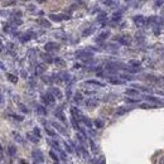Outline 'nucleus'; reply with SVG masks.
Segmentation results:
<instances>
[{"label": "nucleus", "mask_w": 164, "mask_h": 164, "mask_svg": "<svg viewBox=\"0 0 164 164\" xmlns=\"http://www.w3.org/2000/svg\"><path fill=\"white\" fill-rule=\"evenodd\" d=\"M42 100L46 105H53L54 102H56V97H54L52 94H44L42 96Z\"/></svg>", "instance_id": "f257e3e1"}, {"label": "nucleus", "mask_w": 164, "mask_h": 164, "mask_svg": "<svg viewBox=\"0 0 164 164\" xmlns=\"http://www.w3.org/2000/svg\"><path fill=\"white\" fill-rule=\"evenodd\" d=\"M134 23H135V25L139 27V28H143L145 24L148 23V20L145 19V18L143 15H135L134 16Z\"/></svg>", "instance_id": "f03ea898"}, {"label": "nucleus", "mask_w": 164, "mask_h": 164, "mask_svg": "<svg viewBox=\"0 0 164 164\" xmlns=\"http://www.w3.org/2000/svg\"><path fill=\"white\" fill-rule=\"evenodd\" d=\"M44 49L47 52H57L59 49V44L56 43V42H48V43L44 46Z\"/></svg>", "instance_id": "7ed1b4c3"}, {"label": "nucleus", "mask_w": 164, "mask_h": 164, "mask_svg": "<svg viewBox=\"0 0 164 164\" xmlns=\"http://www.w3.org/2000/svg\"><path fill=\"white\" fill-rule=\"evenodd\" d=\"M49 16V19L51 20H53V22H62V20H66V19H70V16L68 15H62V14H49L48 15Z\"/></svg>", "instance_id": "20e7f679"}, {"label": "nucleus", "mask_w": 164, "mask_h": 164, "mask_svg": "<svg viewBox=\"0 0 164 164\" xmlns=\"http://www.w3.org/2000/svg\"><path fill=\"white\" fill-rule=\"evenodd\" d=\"M32 157L34 158V160H35V162H39V163L44 162V155H43V153H42V151H40L39 149H37V150H33Z\"/></svg>", "instance_id": "39448f33"}, {"label": "nucleus", "mask_w": 164, "mask_h": 164, "mask_svg": "<svg viewBox=\"0 0 164 164\" xmlns=\"http://www.w3.org/2000/svg\"><path fill=\"white\" fill-rule=\"evenodd\" d=\"M116 40L123 46H129L131 43V38L129 35H119V38H116Z\"/></svg>", "instance_id": "423d86ee"}, {"label": "nucleus", "mask_w": 164, "mask_h": 164, "mask_svg": "<svg viewBox=\"0 0 164 164\" xmlns=\"http://www.w3.org/2000/svg\"><path fill=\"white\" fill-rule=\"evenodd\" d=\"M76 56H77V58L86 59V58L92 57V53H91V52H87V49H85V51H78V52H76Z\"/></svg>", "instance_id": "0eeeda50"}, {"label": "nucleus", "mask_w": 164, "mask_h": 164, "mask_svg": "<svg viewBox=\"0 0 164 164\" xmlns=\"http://www.w3.org/2000/svg\"><path fill=\"white\" fill-rule=\"evenodd\" d=\"M71 114H72V118L78 119V120H82V118H83V115L81 114V111L78 110V109H76V107L71 109Z\"/></svg>", "instance_id": "6e6552de"}, {"label": "nucleus", "mask_w": 164, "mask_h": 164, "mask_svg": "<svg viewBox=\"0 0 164 164\" xmlns=\"http://www.w3.org/2000/svg\"><path fill=\"white\" fill-rule=\"evenodd\" d=\"M86 105L88 107H96L99 105V100H97L96 97H90V99H87V101H86Z\"/></svg>", "instance_id": "1a4fd4ad"}, {"label": "nucleus", "mask_w": 164, "mask_h": 164, "mask_svg": "<svg viewBox=\"0 0 164 164\" xmlns=\"http://www.w3.org/2000/svg\"><path fill=\"white\" fill-rule=\"evenodd\" d=\"M35 111H37L39 115H42V116H46V115H47V109L43 105H37V106H35Z\"/></svg>", "instance_id": "9d476101"}, {"label": "nucleus", "mask_w": 164, "mask_h": 164, "mask_svg": "<svg viewBox=\"0 0 164 164\" xmlns=\"http://www.w3.org/2000/svg\"><path fill=\"white\" fill-rule=\"evenodd\" d=\"M46 71V66L43 63H39L37 64V67H35V75H43Z\"/></svg>", "instance_id": "9b49d317"}, {"label": "nucleus", "mask_w": 164, "mask_h": 164, "mask_svg": "<svg viewBox=\"0 0 164 164\" xmlns=\"http://www.w3.org/2000/svg\"><path fill=\"white\" fill-rule=\"evenodd\" d=\"M51 92H52V95L54 96V97H57V99H62V92L59 91V88H57V87H52L51 88Z\"/></svg>", "instance_id": "f8f14e48"}, {"label": "nucleus", "mask_w": 164, "mask_h": 164, "mask_svg": "<svg viewBox=\"0 0 164 164\" xmlns=\"http://www.w3.org/2000/svg\"><path fill=\"white\" fill-rule=\"evenodd\" d=\"M37 23L39 24V25L44 27V28H51V22H48L47 19H38Z\"/></svg>", "instance_id": "ddd939ff"}, {"label": "nucleus", "mask_w": 164, "mask_h": 164, "mask_svg": "<svg viewBox=\"0 0 164 164\" xmlns=\"http://www.w3.org/2000/svg\"><path fill=\"white\" fill-rule=\"evenodd\" d=\"M52 125H53L54 127H56V129H57V130L61 133V134H64V135L67 134V131H66V130L63 129V126H62V125H59L58 123H54V121H53V123H52Z\"/></svg>", "instance_id": "4468645a"}, {"label": "nucleus", "mask_w": 164, "mask_h": 164, "mask_svg": "<svg viewBox=\"0 0 164 164\" xmlns=\"http://www.w3.org/2000/svg\"><path fill=\"white\" fill-rule=\"evenodd\" d=\"M145 99H147L148 101H151V102H155V104H159V105H163L164 102L160 101L159 99H157V97H153V96H145Z\"/></svg>", "instance_id": "2eb2a0df"}, {"label": "nucleus", "mask_w": 164, "mask_h": 164, "mask_svg": "<svg viewBox=\"0 0 164 164\" xmlns=\"http://www.w3.org/2000/svg\"><path fill=\"white\" fill-rule=\"evenodd\" d=\"M44 130H46V133L48 135H49L51 138H56L57 136V131H54V130H52L51 127H48V126H46L44 127Z\"/></svg>", "instance_id": "dca6fc26"}, {"label": "nucleus", "mask_w": 164, "mask_h": 164, "mask_svg": "<svg viewBox=\"0 0 164 164\" xmlns=\"http://www.w3.org/2000/svg\"><path fill=\"white\" fill-rule=\"evenodd\" d=\"M109 34H110L109 32H102V33L99 35V37L96 38V40H97V42H102V40H105V39L109 37Z\"/></svg>", "instance_id": "f3484780"}, {"label": "nucleus", "mask_w": 164, "mask_h": 164, "mask_svg": "<svg viewBox=\"0 0 164 164\" xmlns=\"http://www.w3.org/2000/svg\"><path fill=\"white\" fill-rule=\"evenodd\" d=\"M129 110H130V109H127V107H120V109H118V110H116L115 115H116V116H120V115H124L125 112H127Z\"/></svg>", "instance_id": "a211bd4d"}, {"label": "nucleus", "mask_w": 164, "mask_h": 164, "mask_svg": "<svg viewBox=\"0 0 164 164\" xmlns=\"http://www.w3.org/2000/svg\"><path fill=\"white\" fill-rule=\"evenodd\" d=\"M125 94H126L127 96H138V95H139L138 90H134V88H127V90L125 91Z\"/></svg>", "instance_id": "6ab92c4d"}, {"label": "nucleus", "mask_w": 164, "mask_h": 164, "mask_svg": "<svg viewBox=\"0 0 164 164\" xmlns=\"http://www.w3.org/2000/svg\"><path fill=\"white\" fill-rule=\"evenodd\" d=\"M56 116L61 120V121H63V123H66V119H64V115H63V112H62V110H61V109H59V110L58 111H56Z\"/></svg>", "instance_id": "aec40b11"}, {"label": "nucleus", "mask_w": 164, "mask_h": 164, "mask_svg": "<svg viewBox=\"0 0 164 164\" xmlns=\"http://www.w3.org/2000/svg\"><path fill=\"white\" fill-rule=\"evenodd\" d=\"M133 87H135V90H140V91H144V92H151V90L149 87H144V86H138V85H133Z\"/></svg>", "instance_id": "412c9836"}, {"label": "nucleus", "mask_w": 164, "mask_h": 164, "mask_svg": "<svg viewBox=\"0 0 164 164\" xmlns=\"http://www.w3.org/2000/svg\"><path fill=\"white\" fill-rule=\"evenodd\" d=\"M104 125H105V123H104L102 120H100V119L95 120V126L97 127V129H102V127H104Z\"/></svg>", "instance_id": "4be33fe9"}, {"label": "nucleus", "mask_w": 164, "mask_h": 164, "mask_svg": "<svg viewBox=\"0 0 164 164\" xmlns=\"http://www.w3.org/2000/svg\"><path fill=\"white\" fill-rule=\"evenodd\" d=\"M8 151H9V154L11 157H14L16 154V148L14 147V145H9V148H8Z\"/></svg>", "instance_id": "5701e85b"}, {"label": "nucleus", "mask_w": 164, "mask_h": 164, "mask_svg": "<svg viewBox=\"0 0 164 164\" xmlns=\"http://www.w3.org/2000/svg\"><path fill=\"white\" fill-rule=\"evenodd\" d=\"M27 139H28V140H30L32 143H38V140H39L38 138H35V136L32 135V134H27Z\"/></svg>", "instance_id": "b1692460"}, {"label": "nucleus", "mask_w": 164, "mask_h": 164, "mask_svg": "<svg viewBox=\"0 0 164 164\" xmlns=\"http://www.w3.org/2000/svg\"><path fill=\"white\" fill-rule=\"evenodd\" d=\"M13 136H14V139H15L16 142L23 143V139H22V136H20V134H19V133H15V131H13Z\"/></svg>", "instance_id": "393cba45"}, {"label": "nucleus", "mask_w": 164, "mask_h": 164, "mask_svg": "<svg viewBox=\"0 0 164 164\" xmlns=\"http://www.w3.org/2000/svg\"><path fill=\"white\" fill-rule=\"evenodd\" d=\"M7 77H8V80H9L10 82H13V83H16V82H18V78H16L14 75H10V73H8V75H7Z\"/></svg>", "instance_id": "a878e982"}, {"label": "nucleus", "mask_w": 164, "mask_h": 164, "mask_svg": "<svg viewBox=\"0 0 164 164\" xmlns=\"http://www.w3.org/2000/svg\"><path fill=\"white\" fill-rule=\"evenodd\" d=\"M129 66H135L136 68H140V62H139V61H129Z\"/></svg>", "instance_id": "bb28decb"}, {"label": "nucleus", "mask_w": 164, "mask_h": 164, "mask_svg": "<svg viewBox=\"0 0 164 164\" xmlns=\"http://www.w3.org/2000/svg\"><path fill=\"white\" fill-rule=\"evenodd\" d=\"M75 101L77 102V104H80V102L82 101V95H81L80 92H77V94L75 95Z\"/></svg>", "instance_id": "cd10ccee"}, {"label": "nucleus", "mask_w": 164, "mask_h": 164, "mask_svg": "<svg viewBox=\"0 0 164 164\" xmlns=\"http://www.w3.org/2000/svg\"><path fill=\"white\" fill-rule=\"evenodd\" d=\"M87 83H88V85H95V86H100V87L104 86V83L99 82V81H87Z\"/></svg>", "instance_id": "c85d7f7f"}, {"label": "nucleus", "mask_w": 164, "mask_h": 164, "mask_svg": "<svg viewBox=\"0 0 164 164\" xmlns=\"http://www.w3.org/2000/svg\"><path fill=\"white\" fill-rule=\"evenodd\" d=\"M81 121H83V124H85V125H87L88 127H92V123H91V121H90L88 119H86L85 116L82 118V120H81Z\"/></svg>", "instance_id": "c756f323"}, {"label": "nucleus", "mask_w": 164, "mask_h": 164, "mask_svg": "<svg viewBox=\"0 0 164 164\" xmlns=\"http://www.w3.org/2000/svg\"><path fill=\"white\" fill-rule=\"evenodd\" d=\"M71 123H72V126H73L75 129H81V127L78 126V123L76 121V119H75V118H71Z\"/></svg>", "instance_id": "7c9ffc66"}, {"label": "nucleus", "mask_w": 164, "mask_h": 164, "mask_svg": "<svg viewBox=\"0 0 164 164\" xmlns=\"http://www.w3.org/2000/svg\"><path fill=\"white\" fill-rule=\"evenodd\" d=\"M88 143H90V145H91V150H92L94 153H96V151H97V149H96V145H95L94 140H92V139H90V140H88Z\"/></svg>", "instance_id": "2f4dec72"}, {"label": "nucleus", "mask_w": 164, "mask_h": 164, "mask_svg": "<svg viewBox=\"0 0 164 164\" xmlns=\"http://www.w3.org/2000/svg\"><path fill=\"white\" fill-rule=\"evenodd\" d=\"M94 32V28H90V29H85L83 30V33H82V35H83V37H86V35H90L91 33H92Z\"/></svg>", "instance_id": "473e14b6"}, {"label": "nucleus", "mask_w": 164, "mask_h": 164, "mask_svg": "<svg viewBox=\"0 0 164 164\" xmlns=\"http://www.w3.org/2000/svg\"><path fill=\"white\" fill-rule=\"evenodd\" d=\"M120 18H121V13H120V11H119V13H114V15H112V20H114V22L120 20Z\"/></svg>", "instance_id": "72a5a7b5"}, {"label": "nucleus", "mask_w": 164, "mask_h": 164, "mask_svg": "<svg viewBox=\"0 0 164 164\" xmlns=\"http://www.w3.org/2000/svg\"><path fill=\"white\" fill-rule=\"evenodd\" d=\"M54 62H56L57 64H59V66H62V67H64V61H62V59H59V58H56V59H54Z\"/></svg>", "instance_id": "f704fd0d"}, {"label": "nucleus", "mask_w": 164, "mask_h": 164, "mask_svg": "<svg viewBox=\"0 0 164 164\" xmlns=\"http://www.w3.org/2000/svg\"><path fill=\"white\" fill-rule=\"evenodd\" d=\"M33 133H34V135H35V136L40 138V130H39V127L35 126V127H34V130H33Z\"/></svg>", "instance_id": "c9c22d12"}, {"label": "nucleus", "mask_w": 164, "mask_h": 164, "mask_svg": "<svg viewBox=\"0 0 164 164\" xmlns=\"http://www.w3.org/2000/svg\"><path fill=\"white\" fill-rule=\"evenodd\" d=\"M105 5H110V7H116V5H119V3L116 1H104Z\"/></svg>", "instance_id": "e433bc0d"}, {"label": "nucleus", "mask_w": 164, "mask_h": 164, "mask_svg": "<svg viewBox=\"0 0 164 164\" xmlns=\"http://www.w3.org/2000/svg\"><path fill=\"white\" fill-rule=\"evenodd\" d=\"M49 157L52 158V159H53V160H56V162L58 163V157H57L56 154H54V153H53V151H52V150L49 151Z\"/></svg>", "instance_id": "4c0bfd02"}, {"label": "nucleus", "mask_w": 164, "mask_h": 164, "mask_svg": "<svg viewBox=\"0 0 164 164\" xmlns=\"http://www.w3.org/2000/svg\"><path fill=\"white\" fill-rule=\"evenodd\" d=\"M19 109H20V110H22V111H23V112H27V114H28V112H29V110H28V109H27V107H25V106H24V105H23V104H19Z\"/></svg>", "instance_id": "58836bf2"}, {"label": "nucleus", "mask_w": 164, "mask_h": 164, "mask_svg": "<svg viewBox=\"0 0 164 164\" xmlns=\"http://www.w3.org/2000/svg\"><path fill=\"white\" fill-rule=\"evenodd\" d=\"M110 82H111V83H115V85H121L124 81H121V80H114V78H111Z\"/></svg>", "instance_id": "ea45409f"}, {"label": "nucleus", "mask_w": 164, "mask_h": 164, "mask_svg": "<svg viewBox=\"0 0 164 164\" xmlns=\"http://www.w3.org/2000/svg\"><path fill=\"white\" fill-rule=\"evenodd\" d=\"M63 144H64V147H66V150H67V151H68V153H72V151H73V149H72V148H71V147H70V145H68L67 143H66V142H64Z\"/></svg>", "instance_id": "a19ab883"}, {"label": "nucleus", "mask_w": 164, "mask_h": 164, "mask_svg": "<svg viewBox=\"0 0 164 164\" xmlns=\"http://www.w3.org/2000/svg\"><path fill=\"white\" fill-rule=\"evenodd\" d=\"M140 107H142V109H154L155 106H153V105H149V104H143Z\"/></svg>", "instance_id": "79ce46f5"}, {"label": "nucleus", "mask_w": 164, "mask_h": 164, "mask_svg": "<svg viewBox=\"0 0 164 164\" xmlns=\"http://www.w3.org/2000/svg\"><path fill=\"white\" fill-rule=\"evenodd\" d=\"M125 101L129 102V104H134V102H138V99H129L127 97V99H125Z\"/></svg>", "instance_id": "37998d69"}, {"label": "nucleus", "mask_w": 164, "mask_h": 164, "mask_svg": "<svg viewBox=\"0 0 164 164\" xmlns=\"http://www.w3.org/2000/svg\"><path fill=\"white\" fill-rule=\"evenodd\" d=\"M11 118H14L15 120H18V121H23V118L22 116H19V115H10Z\"/></svg>", "instance_id": "c03bdc74"}, {"label": "nucleus", "mask_w": 164, "mask_h": 164, "mask_svg": "<svg viewBox=\"0 0 164 164\" xmlns=\"http://www.w3.org/2000/svg\"><path fill=\"white\" fill-rule=\"evenodd\" d=\"M43 58L47 61V62H53V59L51 58V56H48V54H47V56H46V54H44V56H43Z\"/></svg>", "instance_id": "a18cd8bd"}, {"label": "nucleus", "mask_w": 164, "mask_h": 164, "mask_svg": "<svg viewBox=\"0 0 164 164\" xmlns=\"http://www.w3.org/2000/svg\"><path fill=\"white\" fill-rule=\"evenodd\" d=\"M62 76H63V81H68L70 80V75L68 73H62Z\"/></svg>", "instance_id": "49530a36"}, {"label": "nucleus", "mask_w": 164, "mask_h": 164, "mask_svg": "<svg viewBox=\"0 0 164 164\" xmlns=\"http://www.w3.org/2000/svg\"><path fill=\"white\" fill-rule=\"evenodd\" d=\"M121 78H124V80H131V76L130 75H121Z\"/></svg>", "instance_id": "de8ad7c7"}, {"label": "nucleus", "mask_w": 164, "mask_h": 164, "mask_svg": "<svg viewBox=\"0 0 164 164\" xmlns=\"http://www.w3.org/2000/svg\"><path fill=\"white\" fill-rule=\"evenodd\" d=\"M11 4H15L14 1H8V3H4V5H11Z\"/></svg>", "instance_id": "09e8293b"}, {"label": "nucleus", "mask_w": 164, "mask_h": 164, "mask_svg": "<svg viewBox=\"0 0 164 164\" xmlns=\"http://www.w3.org/2000/svg\"><path fill=\"white\" fill-rule=\"evenodd\" d=\"M20 164H28V162L24 160V159H20Z\"/></svg>", "instance_id": "8fccbe9b"}, {"label": "nucleus", "mask_w": 164, "mask_h": 164, "mask_svg": "<svg viewBox=\"0 0 164 164\" xmlns=\"http://www.w3.org/2000/svg\"><path fill=\"white\" fill-rule=\"evenodd\" d=\"M159 164H164V157L160 158V160H159Z\"/></svg>", "instance_id": "3c124183"}, {"label": "nucleus", "mask_w": 164, "mask_h": 164, "mask_svg": "<svg viewBox=\"0 0 164 164\" xmlns=\"http://www.w3.org/2000/svg\"><path fill=\"white\" fill-rule=\"evenodd\" d=\"M163 4V1H155V5L157 7H159V5H162Z\"/></svg>", "instance_id": "603ef678"}, {"label": "nucleus", "mask_w": 164, "mask_h": 164, "mask_svg": "<svg viewBox=\"0 0 164 164\" xmlns=\"http://www.w3.org/2000/svg\"><path fill=\"white\" fill-rule=\"evenodd\" d=\"M56 164H58V163H56Z\"/></svg>", "instance_id": "864d4df0"}]
</instances>
